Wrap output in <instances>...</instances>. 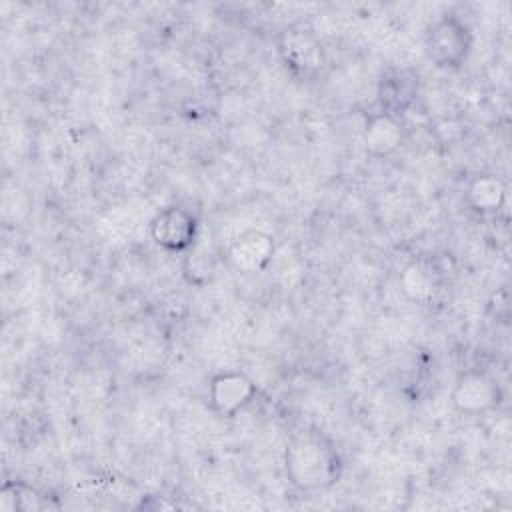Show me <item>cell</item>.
Returning <instances> with one entry per match:
<instances>
[{"label":"cell","instance_id":"cell-1","mask_svg":"<svg viewBox=\"0 0 512 512\" xmlns=\"http://www.w3.org/2000/svg\"><path fill=\"white\" fill-rule=\"evenodd\" d=\"M340 456L332 442L318 432H300L286 446L288 480L302 492L330 488L340 478Z\"/></svg>","mask_w":512,"mask_h":512},{"label":"cell","instance_id":"cell-11","mask_svg":"<svg viewBox=\"0 0 512 512\" xmlns=\"http://www.w3.org/2000/svg\"><path fill=\"white\" fill-rule=\"evenodd\" d=\"M506 198V188L504 184L492 176V174H482L476 176L468 188H466V200L476 212H496Z\"/></svg>","mask_w":512,"mask_h":512},{"label":"cell","instance_id":"cell-9","mask_svg":"<svg viewBox=\"0 0 512 512\" xmlns=\"http://www.w3.org/2000/svg\"><path fill=\"white\" fill-rule=\"evenodd\" d=\"M402 140H404V130L398 116H392L388 112H378L368 120L366 132H364V144L370 156L386 158L400 148Z\"/></svg>","mask_w":512,"mask_h":512},{"label":"cell","instance_id":"cell-3","mask_svg":"<svg viewBox=\"0 0 512 512\" xmlns=\"http://www.w3.org/2000/svg\"><path fill=\"white\" fill-rule=\"evenodd\" d=\"M278 56L284 66L300 80H314L322 74L326 66V54L322 42L308 30L290 26L280 32Z\"/></svg>","mask_w":512,"mask_h":512},{"label":"cell","instance_id":"cell-4","mask_svg":"<svg viewBox=\"0 0 512 512\" xmlns=\"http://www.w3.org/2000/svg\"><path fill=\"white\" fill-rule=\"evenodd\" d=\"M198 234V222L192 212L180 206H168L160 210L150 222L152 240L170 252L188 250Z\"/></svg>","mask_w":512,"mask_h":512},{"label":"cell","instance_id":"cell-10","mask_svg":"<svg viewBox=\"0 0 512 512\" xmlns=\"http://www.w3.org/2000/svg\"><path fill=\"white\" fill-rule=\"evenodd\" d=\"M400 286L412 302L426 304L440 288V272L430 260H414L402 270Z\"/></svg>","mask_w":512,"mask_h":512},{"label":"cell","instance_id":"cell-2","mask_svg":"<svg viewBox=\"0 0 512 512\" xmlns=\"http://www.w3.org/2000/svg\"><path fill=\"white\" fill-rule=\"evenodd\" d=\"M426 56L440 68L460 66L472 48L470 28L452 14H446L432 22L424 38Z\"/></svg>","mask_w":512,"mask_h":512},{"label":"cell","instance_id":"cell-7","mask_svg":"<svg viewBox=\"0 0 512 512\" xmlns=\"http://www.w3.org/2000/svg\"><path fill=\"white\" fill-rule=\"evenodd\" d=\"M418 94V74L410 68H390L378 82V100L382 112L402 114Z\"/></svg>","mask_w":512,"mask_h":512},{"label":"cell","instance_id":"cell-8","mask_svg":"<svg viewBox=\"0 0 512 512\" xmlns=\"http://www.w3.org/2000/svg\"><path fill=\"white\" fill-rule=\"evenodd\" d=\"M254 394L252 380L242 372H222L212 378L208 396L218 414L234 416Z\"/></svg>","mask_w":512,"mask_h":512},{"label":"cell","instance_id":"cell-6","mask_svg":"<svg viewBox=\"0 0 512 512\" xmlns=\"http://www.w3.org/2000/svg\"><path fill=\"white\" fill-rule=\"evenodd\" d=\"M272 254H274V240L270 234L262 230L242 232L232 240L228 248L230 264L244 274L262 272L270 264Z\"/></svg>","mask_w":512,"mask_h":512},{"label":"cell","instance_id":"cell-5","mask_svg":"<svg viewBox=\"0 0 512 512\" xmlns=\"http://www.w3.org/2000/svg\"><path fill=\"white\" fill-rule=\"evenodd\" d=\"M500 402L498 382L480 370H468L458 376L452 390V404L464 414H480Z\"/></svg>","mask_w":512,"mask_h":512}]
</instances>
